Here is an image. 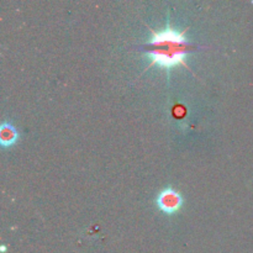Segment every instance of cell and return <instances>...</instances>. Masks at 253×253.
<instances>
[{"mask_svg": "<svg viewBox=\"0 0 253 253\" xmlns=\"http://www.w3.org/2000/svg\"><path fill=\"white\" fill-rule=\"evenodd\" d=\"M148 30L152 36L150 41L142 46V51L151 57V63L147 66V69L157 64L167 72V77H169L170 71L178 66L185 67L188 71L192 72L190 67L185 62L187 54L189 52L207 47L188 41L185 39L188 27L183 31H178L170 25L169 21H167L166 27L161 31H155L151 27H148Z\"/></svg>", "mask_w": 253, "mask_h": 253, "instance_id": "obj_1", "label": "cell"}, {"mask_svg": "<svg viewBox=\"0 0 253 253\" xmlns=\"http://www.w3.org/2000/svg\"><path fill=\"white\" fill-rule=\"evenodd\" d=\"M183 203L184 200H183L182 194L172 187L162 189L156 198L157 208L167 215H173L179 211L180 208L183 207Z\"/></svg>", "mask_w": 253, "mask_h": 253, "instance_id": "obj_2", "label": "cell"}, {"mask_svg": "<svg viewBox=\"0 0 253 253\" xmlns=\"http://www.w3.org/2000/svg\"><path fill=\"white\" fill-rule=\"evenodd\" d=\"M19 133L10 123H2L0 126V143L2 147H11L17 142Z\"/></svg>", "mask_w": 253, "mask_h": 253, "instance_id": "obj_3", "label": "cell"}, {"mask_svg": "<svg viewBox=\"0 0 253 253\" xmlns=\"http://www.w3.org/2000/svg\"><path fill=\"white\" fill-rule=\"evenodd\" d=\"M5 250H6V249H5V246H1V251L5 252Z\"/></svg>", "mask_w": 253, "mask_h": 253, "instance_id": "obj_4", "label": "cell"}]
</instances>
